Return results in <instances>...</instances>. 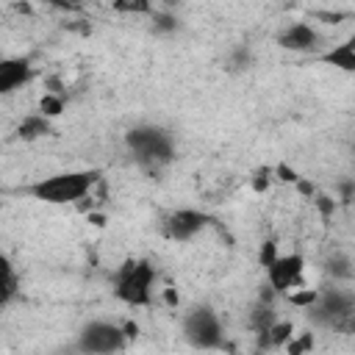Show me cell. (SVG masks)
Segmentation results:
<instances>
[{"mask_svg":"<svg viewBox=\"0 0 355 355\" xmlns=\"http://www.w3.org/2000/svg\"><path fill=\"white\" fill-rule=\"evenodd\" d=\"M100 180H103L100 169H69V172L39 178L25 191L33 200L47 202V205H72V202H80V200L92 197V191Z\"/></svg>","mask_w":355,"mask_h":355,"instance_id":"6da1fadb","label":"cell"},{"mask_svg":"<svg viewBox=\"0 0 355 355\" xmlns=\"http://www.w3.org/2000/svg\"><path fill=\"white\" fill-rule=\"evenodd\" d=\"M125 144L133 155V161L139 164V169H144L147 175H158L164 166H169L175 161V139L169 130L158 128V125H136L125 133Z\"/></svg>","mask_w":355,"mask_h":355,"instance_id":"7a4b0ae2","label":"cell"},{"mask_svg":"<svg viewBox=\"0 0 355 355\" xmlns=\"http://www.w3.org/2000/svg\"><path fill=\"white\" fill-rule=\"evenodd\" d=\"M153 283H155V266L144 258H128L114 272V297L128 308H150Z\"/></svg>","mask_w":355,"mask_h":355,"instance_id":"3957f363","label":"cell"},{"mask_svg":"<svg viewBox=\"0 0 355 355\" xmlns=\"http://www.w3.org/2000/svg\"><path fill=\"white\" fill-rule=\"evenodd\" d=\"M183 336L197 349H222L225 347V330H222L219 313L211 305H194L183 316Z\"/></svg>","mask_w":355,"mask_h":355,"instance_id":"277c9868","label":"cell"},{"mask_svg":"<svg viewBox=\"0 0 355 355\" xmlns=\"http://www.w3.org/2000/svg\"><path fill=\"white\" fill-rule=\"evenodd\" d=\"M128 347V336L122 330V324L108 322V319H92L80 327L78 338H75V349L86 352V355H111Z\"/></svg>","mask_w":355,"mask_h":355,"instance_id":"5b68a950","label":"cell"},{"mask_svg":"<svg viewBox=\"0 0 355 355\" xmlns=\"http://www.w3.org/2000/svg\"><path fill=\"white\" fill-rule=\"evenodd\" d=\"M305 311H308V319L319 327H349L355 300H352L349 291H341V288L319 291V297Z\"/></svg>","mask_w":355,"mask_h":355,"instance_id":"8992f818","label":"cell"},{"mask_svg":"<svg viewBox=\"0 0 355 355\" xmlns=\"http://www.w3.org/2000/svg\"><path fill=\"white\" fill-rule=\"evenodd\" d=\"M302 275H305V258H302L300 252L277 255V258L266 266V283H269L277 294H286V291L302 286Z\"/></svg>","mask_w":355,"mask_h":355,"instance_id":"52a82bcc","label":"cell"},{"mask_svg":"<svg viewBox=\"0 0 355 355\" xmlns=\"http://www.w3.org/2000/svg\"><path fill=\"white\" fill-rule=\"evenodd\" d=\"M214 219L197 208H178L166 216L164 222V233L172 239V241H191L194 236H200Z\"/></svg>","mask_w":355,"mask_h":355,"instance_id":"ba28073f","label":"cell"},{"mask_svg":"<svg viewBox=\"0 0 355 355\" xmlns=\"http://www.w3.org/2000/svg\"><path fill=\"white\" fill-rule=\"evenodd\" d=\"M277 44L291 53H316L322 44V36L311 22H294L277 33Z\"/></svg>","mask_w":355,"mask_h":355,"instance_id":"9c48e42d","label":"cell"},{"mask_svg":"<svg viewBox=\"0 0 355 355\" xmlns=\"http://www.w3.org/2000/svg\"><path fill=\"white\" fill-rule=\"evenodd\" d=\"M33 64L19 55H6L0 58V94H11L33 80Z\"/></svg>","mask_w":355,"mask_h":355,"instance_id":"30bf717a","label":"cell"},{"mask_svg":"<svg viewBox=\"0 0 355 355\" xmlns=\"http://www.w3.org/2000/svg\"><path fill=\"white\" fill-rule=\"evenodd\" d=\"M319 61L341 69V72H355V47H352V39H344L338 44H333L327 53L319 55Z\"/></svg>","mask_w":355,"mask_h":355,"instance_id":"8fae6325","label":"cell"},{"mask_svg":"<svg viewBox=\"0 0 355 355\" xmlns=\"http://www.w3.org/2000/svg\"><path fill=\"white\" fill-rule=\"evenodd\" d=\"M14 133L22 141H36L42 136H50L53 133V125H50V119L44 114H28V116H22V122L17 125Z\"/></svg>","mask_w":355,"mask_h":355,"instance_id":"7c38bea8","label":"cell"},{"mask_svg":"<svg viewBox=\"0 0 355 355\" xmlns=\"http://www.w3.org/2000/svg\"><path fill=\"white\" fill-rule=\"evenodd\" d=\"M17 286H19V280H17V275H14L11 261H8L6 255H0V308L14 300Z\"/></svg>","mask_w":355,"mask_h":355,"instance_id":"4fadbf2b","label":"cell"},{"mask_svg":"<svg viewBox=\"0 0 355 355\" xmlns=\"http://www.w3.org/2000/svg\"><path fill=\"white\" fill-rule=\"evenodd\" d=\"M277 316H275V305L272 302H255V308L250 311V316H247V327L252 330V333H263L272 322H275Z\"/></svg>","mask_w":355,"mask_h":355,"instance_id":"5bb4252c","label":"cell"},{"mask_svg":"<svg viewBox=\"0 0 355 355\" xmlns=\"http://www.w3.org/2000/svg\"><path fill=\"white\" fill-rule=\"evenodd\" d=\"M111 8L125 17H150L155 11L153 0H111Z\"/></svg>","mask_w":355,"mask_h":355,"instance_id":"9a60e30c","label":"cell"},{"mask_svg":"<svg viewBox=\"0 0 355 355\" xmlns=\"http://www.w3.org/2000/svg\"><path fill=\"white\" fill-rule=\"evenodd\" d=\"M150 17H153V28H155V33H175V31L180 28V19H178L175 11L158 8V11H153Z\"/></svg>","mask_w":355,"mask_h":355,"instance_id":"2e32d148","label":"cell"},{"mask_svg":"<svg viewBox=\"0 0 355 355\" xmlns=\"http://www.w3.org/2000/svg\"><path fill=\"white\" fill-rule=\"evenodd\" d=\"M39 114H44L47 119H55L64 114V94H55V92H44L42 100H39Z\"/></svg>","mask_w":355,"mask_h":355,"instance_id":"e0dca14e","label":"cell"},{"mask_svg":"<svg viewBox=\"0 0 355 355\" xmlns=\"http://www.w3.org/2000/svg\"><path fill=\"white\" fill-rule=\"evenodd\" d=\"M327 272H330L333 277H338V280H352V261H349L347 255L336 252V255L327 261Z\"/></svg>","mask_w":355,"mask_h":355,"instance_id":"ac0fdd59","label":"cell"},{"mask_svg":"<svg viewBox=\"0 0 355 355\" xmlns=\"http://www.w3.org/2000/svg\"><path fill=\"white\" fill-rule=\"evenodd\" d=\"M319 297V291L316 288H305V286H297V288H291V291H286V300H288V305H294V308H308L313 300Z\"/></svg>","mask_w":355,"mask_h":355,"instance_id":"d6986e66","label":"cell"},{"mask_svg":"<svg viewBox=\"0 0 355 355\" xmlns=\"http://www.w3.org/2000/svg\"><path fill=\"white\" fill-rule=\"evenodd\" d=\"M252 64V53H250V47H236L233 53H230V58H227V67L233 69V72H241V69H247Z\"/></svg>","mask_w":355,"mask_h":355,"instance_id":"ffe728a7","label":"cell"},{"mask_svg":"<svg viewBox=\"0 0 355 355\" xmlns=\"http://www.w3.org/2000/svg\"><path fill=\"white\" fill-rule=\"evenodd\" d=\"M283 349L286 352H291V355H297V352H305V349H313V336L311 333H305V336H300V338H288L286 344H283Z\"/></svg>","mask_w":355,"mask_h":355,"instance_id":"44dd1931","label":"cell"},{"mask_svg":"<svg viewBox=\"0 0 355 355\" xmlns=\"http://www.w3.org/2000/svg\"><path fill=\"white\" fill-rule=\"evenodd\" d=\"M277 255H280V252H277V241H275V239H266V241L261 244V250H258V263L266 269Z\"/></svg>","mask_w":355,"mask_h":355,"instance_id":"7402d4cb","label":"cell"},{"mask_svg":"<svg viewBox=\"0 0 355 355\" xmlns=\"http://www.w3.org/2000/svg\"><path fill=\"white\" fill-rule=\"evenodd\" d=\"M272 178H277L280 183H291V186H294V183L300 180V175H297V169H294V166H288L286 161H283V164H277V166L272 169Z\"/></svg>","mask_w":355,"mask_h":355,"instance_id":"603a6c76","label":"cell"},{"mask_svg":"<svg viewBox=\"0 0 355 355\" xmlns=\"http://www.w3.org/2000/svg\"><path fill=\"white\" fill-rule=\"evenodd\" d=\"M311 200L316 202V208L322 211V216H324V219H330V214L336 211V200H330V197H324V194H313Z\"/></svg>","mask_w":355,"mask_h":355,"instance_id":"cb8c5ba5","label":"cell"},{"mask_svg":"<svg viewBox=\"0 0 355 355\" xmlns=\"http://www.w3.org/2000/svg\"><path fill=\"white\" fill-rule=\"evenodd\" d=\"M269 183H272V169H258L255 178H252V189L255 191H266Z\"/></svg>","mask_w":355,"mask_h":355,"instance_id":"d4e9b609","label":"cell"},{"mask_svg":"<svg viewBox=\"0 0 355 355\" xmlns=\"http://www.w3.org/2000/svg\"><path fill=\"white\" fill-rule=\"evenodd\" d=\"M313 17H316V19H324L327 25H336L338 19H349V14H347V11H344V14H341V11H316Z\"/></svg>","mask_w":355,"mask_h":355,"instance_id":"484cf974","label":"cell"},{"mask_svg":"<svg viewBox=\"0 0 355 355\" xmlns=\"http://www.w3.org/2000/svg\"><path fill=\"white\" fill-rule=\"evenodd\" d=\"M294 186H297V191H300V194H305V197H313V194H316V186H313L308 178H302V175H300V180H297Z\"/></svg>","mask_w":355,"mask_h":355,"instance_id":"4316f807","label":"cell"},{"mask_svg":"<svg viewBox=\"0 0 355 355\" xmlns=\"http://www.w3.org/2000/svg\"><path fill=\"white\" fill-rule=\"evenodd\" d=\"M47 3H53V6H58V8H67V11H72V8H80V6H83V0H47Z\"/></svg>","mask_w":355,"mask_h":355,"instance_id":"83f0119b","label":"cell"},{"mask_svg":"<svg viewBox=\"0 0 355 355\" xmlns=\"http://www.w3.org/2000/svg\"><path fill=\"white\" fill-rule=\"evenodd\" d=\"M122 330H125V336H128V338H136V336H139V324H136V322H125V324H122Z\"/></svg>","mask_w":355,"mask_h":355,"instance_id":"f1b7e54d","label":"cell"},{"mask_svg":"<svg viewBox=\"0 0 355 355\" xmlns=\"http://www.w3.org/2000/svg\"><path fill=\"white\" fill-rule=\"evenodd\" d=\"M349 197H352V183H344L341 186V202H349Z\"/></svg>","mask_w":355,"mask_h":355,"instance_id":"f546056e","label":"cell"},{"mask_svg":"<svg viewBox=\"0 0 355 355\" xmlns=\"http://www.w3.org/2000/svg\"><path fill=\"white\" fill-rule=\"evenodd\" d=\"M180 6V0H161V8H166V11H175Z\"/></svg>","mask_w":355,"mask_h":355,"instance_id":"4dcf8cb0","label":"cell"}]
</instances>
